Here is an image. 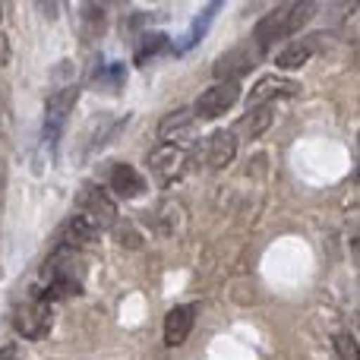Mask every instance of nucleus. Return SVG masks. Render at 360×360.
<instances>
[{
  "label": "nucleus",
  "instance_id": "1",
  "mask_svg": "<svg viewBox=\"0 0 360 360\" xmlns=\"http://www.w3.org/2000/svg\"><path fill=\"white\" fill-rule=\"evenodd\" d=\"M313 10H316V4H281V6H275L272 13H266V16L256 22L253 38H250V41L266 54L275 41L294 35V32H297L300 25L313 16Z\"/></svg>",
  "mask_w": 360,
  "mask_h": 360
},
{
  "label": "nucleus",
  "instance_id": "2",
  "mask_svg": "<svg viewBox=\"0 0 360 360\" xmlns=\"http://www.w3.org/2000/svg\"><path fill=\"white\" fill-rule=\"evenodd\" d=\"M262 51L256 48L253 41H243V44H234L231 51H224L221 57L215 60V67H212V73H215L218 82H237L240 76H247L250 70L259 63Z\"/></svg>",
  "mask_w": 360,
  "mask_h": 360
},
{
  "label": "nucleus",
  "instance_id": "3",
  "mask_svg": "<svg viewBox=\"0 0 360 360\" xmlns=\"http://www.w3.org/2000/svg\"><path fill=\"white\" fill-rule=\"evenodd\" d=\"M76 95L79 92H76L73 82L54 89V92L48 95V105H44V143H48L51 149H54L57 139H60L63 124H67L70 111H73V105H76Z\"/></svg>",
  "mask_w": 360,
  "mask_h": 360
},
{
  "label": "nucleus",
  "instance_id": "4",
  "mask_svg": "<svg viewBox=\"0 0 360 360\" xmlns=\"http://www.w3.org/2000/svg\"><path fill=\"white\" fill-rule=\"evenodd\" d=\"M76 205H79V215L86 218V221L92 224L95 231H101V228H114V224H117V209H114L111 196H108V193L101 190V186L89 184L86 190L79 193Z\"/></svg>",
  "mask_w": 360,
  "mask_h": 360
},
{
  "label": "nucleus",
  "instance_id": "5",
  "mask_svg": "<svg viewBox=\"0 0 360 360\" xmlns=\"http://www.w3.org/2000/svg\"><path fill=\"white\" fill-rule=\"evenodd\" d=\"M13 326H16V332L22 338L38 342V338H44L51 332V307L32 294V300H25L22 307H16V313H13Z\"/></svg>",
  "mask_w": 360,
  "mask_h": 360
},
{
  "label": "nucleus",
  "instance_id": "6",
  "mask_svg": "<svg viewBox=\"0 0 360 360\" xmlns=\"http://www.w3.org/2000/svg\"><path fill=\"white\" fill-rule=\"evenodd\" d=\"M237 98H240V86H237V82H218V86L205 89V92L199 95L190 111H193V117H199V120H212V117H218V114L231 111V108L237 105Z\"/></svg>",
  "mask_w": 360,
  "mask_h": 360
},
{
  "label": "nucleus",
  "instance_id": "7",
  "mask_svg": "<svg viewBox=\"0 0 360 360\" xmlns=\"http://www.w3.org/2000/svg\"><path fill=\"white\" fill-rule=\"evenodd\" d=\"M149 168L152 174L158 177V184H174V180L184 174L186 168V152L180 149V146H162V149H155L149 155Z\"/></svg>",
  "mask_w": 360,
  "mask_h": 360
},
{
  "label": "nucleus",
  "instance_id": "8",
  "mask_svg": "<svg viewBox=\"0 0 360 360\" xmlns=\"http://www.w3.org/2000/svg\"><path fill=\"white\" fill-rule=\"evenodd\" d=\"M193 323H196V307L193 304L174 307V310L165 316V345H171V348L184 345L193 332Z\"/></svg>",
  "mask_w": 360,
  "mask_h": 360
},
{
  "label": "nucleus",
  "instance_id": "9",
  "mask_svg": "<svg viewBox=\"0 0 360 360\" xmlns=\"http://www.w3.org/2000/svg\"><path fill=\"white\" fill-rule=\"evenodd\" d=\"M237 155V136L231 130H218L209 136V149H205V162L212 171H221L234 162Z\"/></svg>",
  "mask_w": 360,
  "mask_h": 360
},
{
  "label": "nucleus",
  "instance_id": "10",
  "mask_svg": "<svg viewBox=\"0 0 360 360\" xmlns=\"http://www.w3.org/2000/svg\"><path fill=\"white\" fill-rule=\"evenodd\" d=\"M108 186H111L117 196L124 199H136L146 193V180L139 174L133 165H114L111 168V177H108Z\"/></svg>",
  "mask_w": 360,
  "mask_h": 360
},
{
  "label": "nucleus",
  "instance_id": "11",
  "mask_svg": "<svg viewBox=\"0 0 360 360\" xmlns=\"http://www.w3.org/2000/svg\"><path fill=\"white\" fill-rule=\"evenodd\" d=\"M95 234H98V231H95L92 224L86 221V218H82V215H73L67 224H63V231H60V247L79 250V247H86V243H92Z\"/></svg>",
  "mask_w": 360,
  "mask_h": 360
},
{
  "label": "nucleus",
  "instance_id": "12",
  "mask_svg": "<svg viewBox=\"0 0 360 360\" xmlns=\"http://www.w3.org/2000/svg\"><path fill=\"white\" fill-rule=\"evenodd\" d=\"M297 92V86H294L291 79H278V76H266V79H259L256 82V89L250 92V98H247V105H253V108H259L262 101H269V98H278V95H294Z\"/></svg>",
  "mask_w": 360,
  "mask_h": 360
},
{
  "label": "nucleus",
  "instance_id": "13",
  "mask_svg": "<svg viewBox=\"0 0 360 360\" xmlns=\"http://www.w3.org/2000/svg\"><path fill=\"white\" fill-rule=\"evenodd\" d=\"M269 124H272V111H269V108H253L250 114H243V117L237 120L231 133H240L243 139H256L269 130Z\"/></svg>",
  "mask_w": 360,
  "mask_h": 360
},
{
  "label": "nucleus",
  "instance_id": "14",
  "mask_svg": "<svg viewBox=\"0 0 360 360\" xmlns=\"http://www.w3.org/2000/svg\"><path fill=\"white\" fill-rule=\"evenodd\" d=\"M190 124H193V111L190 108H177V111H171L168 117H162V124H158V136H162L165 143L180 139L184 133H190Z\"/></svg>",
  "mask_w": 360,
  "mask_h": 360
},
{
  "label": "nucleus",
  "instance_id": "15",
  "mask_svg": "<svg viewBox=\"0 0 360 360\" xmlns=\"http://www.w3.org/2000/svg\"><path fill=\"white\" fill-rule=\"evenodd\" d=\"M127 79V70L120 63H101L92 73V89H101V92H120Z\"/></svg>",
  "mask_w": 360,
  "mask_h": 360
},
{
  "label": "nucleus",
  "instance_id": "16",
  "mask_svg": "<svg viewBox=\"0 0 360 360\" xmlns=\"http://www.w3.org/2000/svg\"><path fill=\"white\" fill-rule=\"evenodd\" d=\"M310 54H313L310 41H294L291 48H285L278 57H275V63H278L281 70H294V67H304V63L310 60Z\"/></svg>",
  "mask_w": 360,
  "mask_h": 360
},
{
  "label": "nucleus",
  "instance_id": "17",
  "mask_svg": "<svg viewBox=\"0 0 360 360\" xmlns=\"http://www.w3.org/2000/svg\"><path fill=\"white\" fill-rule=\"evenodd\" d=\"M168 48H171L168 35H165V32H152V35L143 41V48L136 51V63H149L152 57L162 54V51H168Z\"/></svg>",
  "mask_w": 360,
  "mask_h": 360
},
{
  "label": "nucleus",
  "instance_id": "18",
  "mask_svg": "<svg viewBox=\"0 0 360 360\" xmlns=\"http://www.w3.org/2000/svg\"><path fill=\"white\" fill-rule=\"evenodd\" d=\"M218 10H221V4H209V6H205V10H202V16H199L196 22H193L190 38H186L184 44H180V51H184V48H190L193 41H199V38L205 35V29H209V22H212V19H215V13H218Z\"/></svg>",
  "mask_w": 360,
  "mask_h": 360
},
{
  "label": "nucleus",
  "instance_id": "19",
  "mask_svg": "<svg viewBox=\"0 0 360 360\" xmlns=\"http://www.w3.org/2000/svg\"><path fill=\"white\" fill-rule=\"evenodd\" d=\"M335 348H338V354H342V360H357V342L348 332H342V335L335 338Z\"/></svg>",
  "mask_w": 360,
  "mask_h": 360
},
{
  "label": "nucleus",
  "instance_id": "20",
  "mask_svg": "<svg viewBox=\"0 0 360 360\" xmlns=\"http://www.w3.org/2000/svg\"><path fill=\"white\" fill-rule=\"evenodd\" d=\"M0 360H16V348H13V345L0 348Z\"/></svg>",
  "mask_w": 360,
  "mask_h": 360
},
{
  "label": "nucleus",
  "instance_id": "21",
  "mask_svg": "<svg viewBox=\"0 0 360 360\" xmlns=\"http://www.w3.org/2000/svg\"><path fill=\"white\" fill-rule=\"evenodd\" d=\"M0 16H4V6H0Z\"/></svg>",
  "mask_w": 360,
  "mask_h": 360
},
{
  "label": "nucleus",
  "instance_id": "22",
  "mask_svg": "<svg viewBox=\"0 0 360 360\" xmlns=\"http://www.w3.org/2000/svg\"><path fill=\"white\" fill-rule=\"evenodd\" d=\"M0 120H4V111H0Z\"/></svg>",
  "mask_w": 360,
  "mask_h": 360
}]
</instances>
